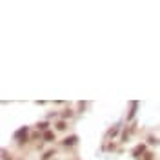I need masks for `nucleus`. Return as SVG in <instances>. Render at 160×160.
I'll return each mask as SVG.
<instances>
[{"label":"nucleus","instance_id":"nucleus-10","mask_svg":"<svg viewBox=\"0 0 160 160\" xmlns=\"http://www.w3.org/2000/svg\"><path fill=\"white\" fill-rule=\"evenodd\" d=\"M142 160H153V153H144Z\"/></svg>","mask_w":160,"mask_h":160},{"label":"nucleus","instance_id":"nucleus-6","mask_svg":"<svg viewBox=\"0 0 160 160\" xmlns=\"http://www.w3.org/2000/svg\"><path fill=\"white\" fill-rule=\"evenodd\" d=\"M117 131H118V124H117V126H113V129L109 131V138H113V137L117 135Z\"/></svg>","mask_w":160,"mask_h":160},{"label":"nucleus","instance_id":"nucleus-5","mask_svg":"<svg viewBox=\"0 0 160 160\" xmlns=\"http://www.w3.org/2000/svg\"><path fill=\"white\" fill-rule=\"evenodd\" d=\"M44 140H46V142H53V140H55V133L46 131V133H44Z\"/></svg>","mask_w":160,"mask_h":160},{"label":"nucleus","instance_id":"nucleus-11","mask_svg":"<svg viewBox=\"0 0 160 160\" xmlns=\"http://www.w3.org/2000/svg\"><path fill=\"white\" fill-rule=\"evenodd\" d=\"M62 117H64V118H69V117H71V109H66V111L62 113Z\"/></svg>","mask_w":160,"mask_h":160},{"label":"nucleus","instance_id":"nucleus-12","mask_svg":"<svg viewBox=\"0 0 160 160\" xmlns=\"http://www.w3.org/2000/svg\"><path fill=\"white\" fill-rule=\"evenodd\" d=\"M53 155H55L53 151H47V153H44V160H47L49 157H53Z\"/></svg>","mask_w":160,"mask_h":160},{"label":"nucleus","instance_id":"nucleus-4","mask_svg":"<svg viewBox=\"0 0 160 160\" xmlns=\"http://www.w3.org/2000/svg\"><path fill=\"white\" fill-rule=\"evenodd\" d=\"M137 107H138V102H131V111H129V115H127V120H131L135 117V113H137Z\"/></svg>","mask_w":160,"mask_h":160},{"label":"nucleus","instance_id":"nucleus-3","mask_svg":"<svg viewBox=\"0 0 160 160\" xmlns=\"http://www.w3.org/2000/svg\"><path fill=\"white\" fill-rule=\"evenodd\" d=\"M77 142H78V137H75V135H71V137H67V138L62 140V144H64V146H75Z\"/></svg>","mask_w":160,"mask_h":160},{"label":"nucleus","instance_id":"nucleus-7","mask_svg":"<svg viewBox=\"0 0 160 160\" xmlns=\"http://www.w3.org/2000/svg\"><path fill=\"white\" fill-rule=\"evenodd\" d=\"M2 160H11V155H9L6 149H2Z\"/></svg>","mask_w":160,"mask_h":160},{"label":"nucleus","instance_id":"nucleus-2","mask_svg":"<svg viewBox=\"0 0 160 160\" xmlns=\"http://www.w3.org/2000/svg\"><path fill=\"white\" fill-rule=\"evenodd\" d=\"M26 133H27V127L24 126L22 129H18V131L15 133V140H18V142H26Z\"/></svg>","mask_w":160,"mask_h":160},{"label":"nucleus","instance_id":"nucleus-1","mask_svg":"<svg viewBox=\"0 0 160 160\" xmlns=\"http://www.w3.org/2000/svg\"><path fill=\"white\" fill-rule=\"evenodd\" d=\"M144 153H146V146H144V144H140V146H137V147L133 149V157H135V158H142Z\"/></svg>","mask_w":160,"mask_h":160},{"label":"nucleus","instance_id":"nucleus-8","mask_svg":"<svg viewBox=\"0 0 160 160\" xmlns=\"http://www.w3.org/2000/svg\"><path fill=\"white\" fill-rule=\"evenodd\" d=\"M66 127H67V126H66V122H62V120H60L58 124H57V129H58V131H62V129H66Z\"/></svg>","mask_w":160,"mask_h":160},{"label":"nucleus","instance_id":"nucleus-9","mask_svg":"<svg viewBox=\"0 0 160 160\" xmlns=\"http://www.w3.org/2000/svg\"><path fill=\"white\" fill-rule=\"evenodd\" d=\"M47 126H49L47 122H40V124H37V127H38V129H47Z\"/></svg>","mask_w":160,"mask_h":160}]
</instances>
